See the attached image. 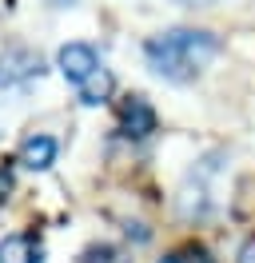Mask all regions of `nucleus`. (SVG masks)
Wrapping results in <instances>:
<instances>
[{
    "instance_id": "obj_1",
    "label": "nucleus",
    "mask_w": 255,
    "mask_h": 263,
    "mask_svg": "<svg viewBox=\"0 0 255 263\" xmlns=\"http://www.w3.org/2000/svg\"><path fill=\"white\" fill-rule=\"evenodd\" d=\"M220 48H223L220 36L204 32V28H172V32H159L143 44L148 64L156 68L163 80H175V84L195 80L220 56Z\"/></svg>"
},
{
    "instance_id": "obj_2",
    "label": "nucleus",
    "mask_w": 255,
    "mask_h": 263,
    "mask_svg": "<svg viewBox=\"0 0 255 263\" xmlns=\"http://www.w3.org/2000/svg\"><path fill=\"white\" fill-rule=\"evenodd\" d=\"M116 112H120L124 132H128V136H136V140H143V136H152V132H156V108H152L143 96H124Z\"/></svg>"
},
{
    "instance_id": "obj_3",
    "label": "nucleus",
    "mask_w": 255,
    "mask_h": 263,
    "mask_svg": "<svg viewBox=\"0 0 255 263\" xmlns=\"http://www.w3.org/2000/svg\"><path fill=\"white\" fill-rule=\"evenodd\" d=\"M32 76H40V56L28 48H8L0 56V84H24Z\"/></svg>"
},
{
    "instance_id": "obj_4",
    "label": "nucleus",
    "mask_w": 255,
    "mask_h": 263,
    "mask_svg": "<svg viewBox=\"0 0 255 263\" xmlns=\"http://www.w3.org/2000/svg\"><path fill=\"white\" fill-rule=\"evenodd\" d=\"M96 68H100V60H96V52L88 48V44H68V48H60V72L76 84V88L92 76Z\"/></svg>"
},
{
    "instance_id": "obj_5",
    "label": "nucleus",
    "mask_w": 255,
    "mask_h": 263,
    "mask_svg": "<svg viewBox=\"0 0 255 263\" xmlns=\"http://www.w3.org/2000/svg\"><path fill=\"white\" fill-rule=\"evenodd\" d=\"M56 160V140L52 136H28L24 144H20V164L32 167V172H40Z\"/></svg>"
},
{
    "instance_id": "obj_6",
    "label": "nucleus",
    "mask_w": 255,
    "mask_h": 263,
    "mask_svg": "<svg viewBox=\"0 0 255 263\" xmlns=\"http://www.w3.org/2000/svg\"><path fill=\"white\" fill-rule=\"evenodd\" d=\"M0 263H40V243L32 235H8L0 243Z\"/></svg>"
},
{
    "instance_id": "obj_7",
    "label": "nucleus",
    "mask_w": 255,
    "mask_h": 263,
    "mask_svg": "<svg viewBox=\"0 0 255 263\" xmlns=\"http://www.w3.org/2000/svg\"><path fill=\"white\" fill-rule=\"evenodd\" d=\"M112 96V72L108 68H96L88 80L80 84V100L84 104H100V100H108Z\"/></svg>"
},
{
    "instance_id": "obj_8",
    "label": "nucleus",
    "mask_w": 255,
    "mask_h": 263,
    "mask_svg": "<svg viewBox=\"0 0 255 263\" xmlns=\"http://www.w3.org/2000/svg\"><path fill=\"white\" fill-rule=\"evenodd\" d=\"M159 263H215V259H211V251H207L204 243H195V239H191V243L172 247V251H168Z\"/></svg>"
},
{
    "instance_id": "obj_9",
    "label": "nucleus",
    "mask_w": 255,
    "mask_h": 263,
    "mask_svg": "<svg viewBox=\"0 0 255 263\" xmlns=\"http://www.w3.org/2000/svg\"><path fill=\"white\" fill-rule=\"evenodd\" d=\"M80 263H132L120 251V247H112V243H96V247H88L84 255H80Z\"/></svg>"
},
{
    "instance_id": "obj_10",
    "label": "nucleus",
    "mask_w": 255,
    "mask_h": 263,
    "mask_svg": "<svg viewBox=\"0 0 255 263\" xmlns=\"http://www.w3.org/2000/svg\"><path fill=\"white\" fill-rule=\"evenodd\" d=\"M8 192H12V172H8V167H0V203L8 199Z\"/></svg>"
}]
</instances>
